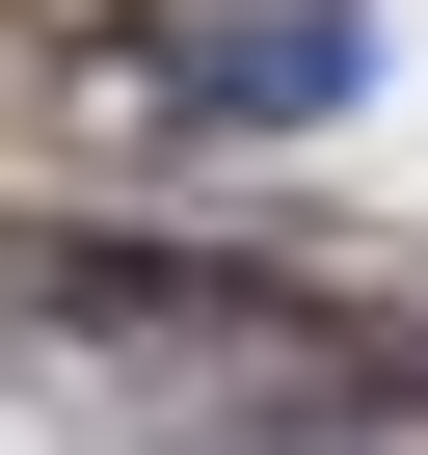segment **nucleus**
<instances>
[{
    "label": "nucleus",
    "mask_w": 428,
    "mask_h": 455,
    "mask_svg": "<svg viewBox=\"0 0 428 455\" xmlns=\"http://www.w3.org/2000/svg\"><path fill=\"white\" fill-rule=\"evenodd\" d=\"M0 295H28L81 375H134V402H295V428H348L401 348L348 322V295H295V268H214V242H0ZM268 428V455H295Z\"/></svg>",
    "instance_id": "1"
},
{
    "label": "nucleus",
    "mask_w": 428,
    "mask_h": 455,
    "mask_svg": "<svg viewBox=\"0 0 428 455\" xmlns=\"http://www.w3.org/2000/svg\"><path fill=\"white\" fill-rule=\"evenodd\" d=\"M161 108H214V134L348 108V0H214V28H161Z\"/></svg>",
    "instance_id": "2"
}]
</instances>
